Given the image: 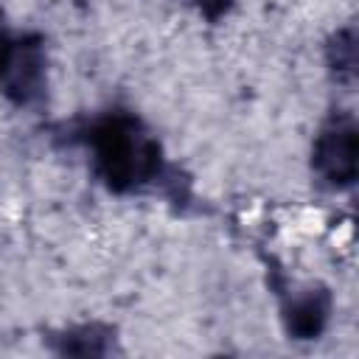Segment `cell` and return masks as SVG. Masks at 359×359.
Returning <instances> with one entry per match:
<instances>
[{"label": "cell", "mask_w": 359, "mask_h": 359, "mask_svg": "<svg viewBox=\"0 0 359 359\" xmlns=\"http://www.w3.org/2000/svg\"><path fill=\"white\" fill-rule=\"evenodd\" d=\"M196 11L208 20V22H219L230 14V8L236 6V0H194Z\"/></svg>", "instance_id": "52a82bcc"}, {"label": "cell", "mask_w": 359, "mask_h": 359, "mask_svg": "<svg viewBox=\"0 0 359 359\" xmlns=\"http://www.w3.org/2000/svg\"><path fill=\"white\" fill-rule=\"evenodd\" d=\"M334 311V297L320 283L292 286L283 289L280 297V320L289 334V339H317L328 328Z\"/></svg>", "instance_id": "277c9868"}, {"label": "cell", "mask_w": 359, "mask_h": 359, "mask_svg": "<svg viewBox=\"0 0 359 359\" xmlns=\"http://www.w3.org/2000/svg\"><path fill=\"white\" fill-rule=\"evenodd\" d=\"M356 118L351 109H334L311 140V174L328 191H348L356 182L359 163Z\"/></svg>", "instance_id": "3957f363"}, {"label": "cell", "mask_w": 359, "mask_h": 359, "mask_svg": "<svg viewBox=\"0 0 359 359\" xmlns=\"http://www.w3.org/2000/svg\"><path fill=\"white\" fill-rule=\"evenodd\" d=\"M0 95L28 112L48 101V45L39 31H20L0 8Z\"/></svg>", "instance_id": "7a4b0ae2"}, {"label": "cell", "mask_w": 359, "mask_h": 359, "mask_svg": "<svg viewBox=\"0 0 359 359\" xmlns=\"http://www.w3.org/2000/svg\"><path fill=\"white\" fill-rule=\"evenodd\" d=\"M56 137L79 149L93 180L115 196L160 194L185 208L191 202V177L165 154L154 129L129 107L109 104L59 126Z\"/></svg>", "instance_id": "6da1fadb"}, {"label": "cell", "mask_w": 359, "mask_h": 359, "mask_svg": "<svg viewBox=\"0 0 359 359\" xmlns=\"http://www.w3.org/2000/svg\"><path fill=\"white\" fill-rule=\"evenodd\" d=\"M325 65L337 84H342L348 90L353 87V79H356V31H353V25L337 28L331 34V39L325 42Z\"/></svg>", "instance_id": "8992f818"}, {"label": "cell", "mask_w": 359, "mask_h": 359, "mask_svg": "<svg viewBox=\"0 0 359 359\" xmlns=\"http://www.w3.org/2000/svg\"><path fill=\"white\" fill-rule=\"evenodd\" d=\"M56 356H109L118 351L115 328L107 323H79L48 337Z\"/></svg>", "instance_id": "5b68a950"}]
</instances>
